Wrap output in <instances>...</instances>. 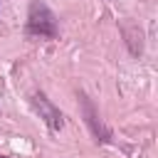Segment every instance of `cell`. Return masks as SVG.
<instances>
[{"label":"cell","mask_w":158,"mask_h":158,"mask_svg":"<svg viewBox=\"0 0 158 158\" xmlns=\"http://www.w3.org/2000/svg\"><path fill=\"white\" fill-rule=\"evenodd\" d=\"M27 32L30 35H37V37H57V17L54 12L42 2V0H35L30 5V12H27Z\"/></svg>","instance_id":"obj_1"},{"label":"cell","mask_w":158,"mask_h":158,"mask_svg":"<svg viewBox=\"0 0 158 158\" xmlns=\"http://www.w3.org/2000/svg\"><path fill=\"white\" fill-rule=\"evenodd\" d=\"M32 104L37 106L40 118H44V123H47L52 131H59V128H62V114H59V109H57V106H54L42 91L32 94Z\"/></svg>","instance_id":"obj_2"},{"label":"cell","mask_w":158,"mask_h":158,"mask_svg":"<svg viewBox=\"0 0 158 158\" xmlns=\"http://www.w3.org/2000/svg\"><path fill=\"white\" fill-rule=\"evenodd\" d=\"M79 99H81V109H84V116H86V123H89V128H91V133L96 136V141H111V133L104 128V123L99 121V114L94 111V104L84 96V94H79Z\"/></svg>","instance_id":"obj_3"},{"label":"cell","mask_w":158,"mask_h":158,"mask_svg":"<svg viewBox=\"0 0 158 158\" xmlns=\"http://www.w3.org/2000/svg\"><path fill=\"white\" fill-rule=\"evenodd\" d=\"M0 158H5V156H0Z\"/></svg>","instance_id":"obj_4"}]
</instances>
